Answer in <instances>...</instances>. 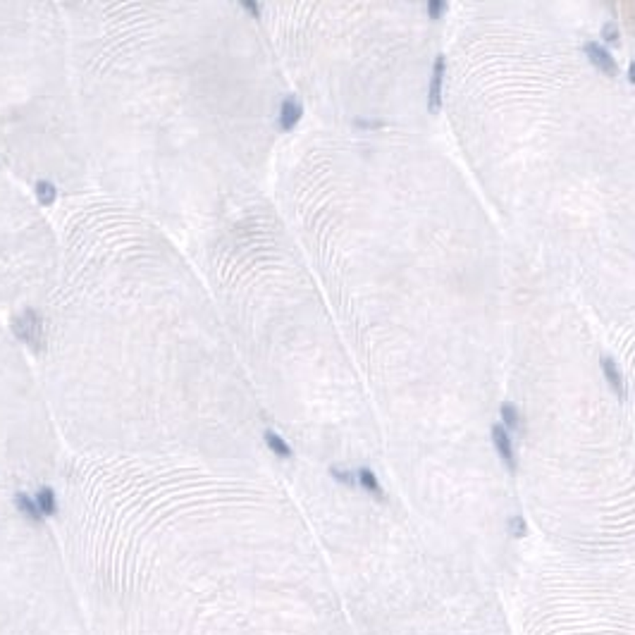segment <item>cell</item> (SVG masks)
I'll return each instance as SVG.
<instances>
[{"instance_id":"cell-1","label":"cell","mask_w":635,"mask_h":635,"mask_svg":"<svg viewBox=\"0 0 635 635\" xmlns=\"http://www.w3.org/2000/svg\"><path fill=\"white\" fill-rule=\"evenodd\" d=\"M0 167L53 205L77 170L60 5L0 0Z\"/></svg>"},{"instance_id":"cell-2","label":"cell","mask_w":635,"mask_h":635,"mask_svg":"<svg viewBox=\"0 0 635 635\" xmlns=\"http://www.w3.org/2000/svg\"><path fill=\"white\" fill-rule=\"evenodd\" d=\"M58 265V234L43 205L0 167V311L22 327L43 304Z\"/></svg>"},{"instance_id":"cell-3","label":"cell","mask_w":635,"mask_h":635,"mask_svg":"<svg viewBox=\"0 0 635 635\" xmlns=\"http://www.w3.org/2000/svg\"><path fill=\"white\" fill-rule=\"evenodd\" d=\"M53 423L31 351L0 311V466L46 464Z\"/></svg>"},{"instance_id":"cell-4","label":"cell","mask_w":635,"mask_h":635,"mask_svg":"<svg viewBox=\"0 0 635 635\" xmlns=\"http://www.w3.org/2000/svg\"><path fill=\"white\" fill-rule=\"evenodd\" d=\"M444 75H447V58H444V55H437V58H434V67H432L430 86H428V108H430V113H439V108H442Z\"/></svg>"},{"instance_id":"cell-5","label":"cell","mask_w":635,"mask_h":635,"mask_svg":"<svg viewBox=\"0 0 635 635\" xmlns=\"http://www.w3.org/2000/svg\"><path fill=\"white\" fill-rule=\"evenodd\" d=\"M492 442H494V449H497L499 459L504 461V466L509 468L511 473H516L518 468V461H516V451H514V442H511L509 432L504 430V428L499 425H492Z\"/></svg>"},{"instance_id":"cell-6","label":"cell","mask_w":635,"mask_h":635,"mask_svg":"<svg viewBox=\"0 0 635 635\" xmlns=\"http://www.w3.org/2000/svg\"><path fill=\"white\" fill-rule=\"evenodd\" d=\"M583 50H585V55H588L590 63H593L595 67H599V72H604V75H609V77L616 75V63H614V58H611L606 48H602L599 43L590 41V43H585Z\"/></svg>"},{"instance_id":"cell-7","label":"cell","mask_w":635,"mask_h":635,"mask_svg":"<svg viewBox=\"0 0 635 635\" xmlns=\"http://www.w3.org/2000/svg\"><path fill=\"white\" fill-rule=\"evenodd\" d=\"M301 115H304V105H301V100L294 98V96L284 98L282 105H280V127L284 132H292L294 127L299 125Z\"/></svg>"},{"instance_id":"cell-8","label":"cell","mask_w":635,"mask_h":635,"mask_svg":"<svg viewBox=\"0 0 635 635\" xmlns=\"http://www.w3.org/2000/svg\"><path fill=\"white\" fill-rule=\"evenodd\" d=\"M602 370H604V377H606V382L611 384V389L618 394V399H626L628 392H626V382H623V373L611 356H604V359H602Z\"/></svg>"},{"instance_id":"cell-9","label":"cell","mask_w":635,"mask_h":635,"mask_svg":"<svg viewBox=\"0 0 635 635\" xmlns=\"http://www.w3.org/2000/svg\"><path fill=\"white\" fill-rule=\"evenodd\" d=\"M356 480H359V483H361V487H363L366 492H370L375 499H380V501L384 499L382 485H380V480H377V476L370 471V468H361V471L356 473Z\"/></svg>"},{"instance_id":"cell-10","label":"cell","mask_w":635,"mask_h":635,"mask_svg":"<svg viewBox=\"0 0 635 635\" xmlns=\"http://www.w3.org/2000/svg\"><path fill=\"white\" fill-rule=\"evenodd\" d=\"M499 416H501V423L499 425L504 428L506 432L514 430V432H521L523 425H521V414H518V409L514 404H501L499 406Z\"/></svg>"},{"instance_id":"cell-11","label":"cell","mask_w":635,"mask_h":635,"mask_svg":"<svg viewBox=\"0 0 635 635\" xmlns=\"http://www.w3.org/2000/svg\"><path fill=\"white\" fill-rule=\"evenodd\" d=\"M265 444L270 447V451H275L280 459H292V447L284 442V437H280L275 430H267L265 432Z\"/></svg>"},{"instance_id":"cell-12","label":"cell","mask_w":635,"mask_h":635,"mask_svg":"<svg viewBox=\"0 0 635 635\" xmlns=\"http://www.w3.org/2000/svg\"><path fill=\"white\" fill-rule=\"evenodd\" d=\"M509 533H511V538H523V535H526V521H523L521 516H511Z\"/></svg>"},{"instance_id":"cell-13","label":"cell","mask_w":635,"mask_h":635,"mask_svg":"<svg viewBox=\"0 0 635 635\" xmlns=\"http://www.w3.org/2000/svg\"><path fill=\"white\" fill-rule=\"evenodd\" d=\"M330 476L334 478V480L342 483V485H354L356 483V476H351L349 471H344V468H339V466H332L330 468Z\"/></svg>"},{"instance_id":"cell-14","label":"cell","mask_w":635,"mask_h":635,"mask_svg":"<svg viewBox=\"0 0 635 635\" xmlns=\"http://www.w3.org/2000/svg\"><path fill=\"white\" fill-rule=\"evenodd\" d=\"M425 10H428V15H430L432 19H439V17L447 13V3H444V0H430Z\"/></svg>"},{"instance_id":"cell-15","label":"cell","mask_w":635,"mask_h":635,"mask_svg":"<svg viewBox=\"0 0 635 635\" xmlns=\"http://www.w3.org/2000/svg\"><path fill=\"white\" fill-rule=\"evenodd\" d=\"M602 33H604V41L606 43H618V38H621V33H618V26L616 24H604V29H602Z\"/></svg>"},{"instance_id":"cell-16","label":"cell","mask_w":635,"mask_h":635,"mask_svg":"<svg viewBox=\"0 0 635 635\" xmlns=\"http://www.w3.org/2000/svg\"><path fill=\"white\" fill-rule=\"evenodd\" d=\"M242 8L246 10V13H249L251 17H258V15H260V5H258V3H251V0H244Z\"/></svg>"}]
</instances>
